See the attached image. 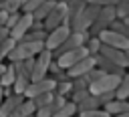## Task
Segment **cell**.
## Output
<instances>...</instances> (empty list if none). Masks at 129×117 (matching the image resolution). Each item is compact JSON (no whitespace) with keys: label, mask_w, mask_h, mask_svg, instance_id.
I'll return each instance as SVG.
<instances>
[{"label":"cell","mask_w":129,"mask_h":117,"mask_svg":"<svg viewBox=\"0 0 129 117\" xmlns=\"http://www.w3.org/2000/svg\"><path fill=\"white\" fill-rule=\"evenodd\" d=\"M42 48H44V42H42V40H34V42H28V40H16L14 46L10 48V52H8L6 58H8L10 63H20V61H24V58H32V56H36Z\"/></svg>","instance_id":"1"},{"label":"cell","mask_w":129,"mask_h":117,"mask_svg":"<svg viewBox=\"0 0 129 117\" xmlns=\"http://www.w3.org/2000/svg\"><path fill=\"white\" fill-rule=\"evenodd\" d=\"M97 12H99V6L85 4V8H83L81 12H77V16L69 22L71 30H77V32H87V30L91 28V24H93V20H95Z\"/></svg>","instance_id":"2"},{"label":"cell","mask_w":129,"mask_h":117,"mask_svg":"<svg viewBox=\"0 0 129 117\" xmlns=\"http://www.w3.org/2000/svg\"><path fill=\"white\" fill-rule=\"evenodd\" d=\"M87 38H89V32H77V30H71L69 32V36L52 50V58H56V56H60L62 52H67V50H73V48H79V46H83L85 42H87Z\"/></svg>","instance_id":"3"},{"label":"cell","mask_w":129,"mask_h":117,"mask_svg":"<svg viewBox=\"0 0 129 117\" xmlns=\"http://www.w3.org/2000/svg\"><path fill=\"white\" fill-rule=\"evenodd\" d=\"M52 61V52L42 48L36 56H34V63H32V71H30V81H40L44 79L48 73V63Z\"/></svg>","instance_id":"4"},{"label":"cell","mask_w":129,"mask_h":117,"mask_svg":"<svg viewBox=\"0 0 129 117\" xmlns=\"http://www.w3.org/2000/svg\"><path fill=\"white\" fill-rule=\"evenodd\" d=\"M111 20H115V8L103 6V8H99V12H97V16H95V20H93V24L87 32H91V36H97L101 30H105L111 24Z\"/></svg>","instance_id":"5"},{"label":"cell","mask_w":129,"mask_h":117,"mask_svg":"<svg viewBox=\"0 0 129 117\" xmlns=\"http://www.w3.org/2000/svg\"><path fill=\"white\" fill-rule=\"evenodd\" d=\"M119 81H121L119 75L105 73V75L99 77L97 81L89 83V93H91V95H101V93H107V91H115V87L119 85Z\"/></svg>","instance_id":"6"},{"label":"cell","mask_w":129,"mask_h":117,"mask_svg":"<svg viewBox=\"0 0 129 117\" xmlns=\"http://www.w3.org/2000/svg\"><path fill=\"white\" fill-rule=\"evenodd\" d=\"M54 87H56V81L52 79V77H44V79H40V81H30L28 83V87L24 89V93H22V97L24 99H32V97H36V95H40V93H54Z\"/></svg>","instance_id":"7"},{"label":"cell","mask_w":129,"mask_h":117,"mask_svg":"<svg viewBox=\"0 0 129 117\" xmlns=\"http://www.w3.org/2000/svg\"><path fill=\"white\" fill-rule=\"evenodd\" d=\"M97 38L101 40V44H107V46H113V48H121V50H129V36H123V34H117L109 28L101 30L97 34Z\"/></svg>","instance_id":"8"},{"label":"cell","mask_w":129,"mask_h":117,"mask_svg":"<svg viewBox=\"0 0 129 117\" xmlns=\"http://www.w3.org/2000/svg\"><path fill=\"white\" fill-rule=\"evenodd\" d=\"M69 32H71V26L67 24V22H62L60 26H56V28H52V30H48L46 32V36H44V48L46 50H54L67 36H69Z\"/></svg>","instance_id":"9"},{"label":"cell","mask_w":129,"mask_h":117,"mask_svg":"<svg viewBox=\"0 0 129 117\" xmlns=\"http://www.w3.org/2000/svg\"><path fill=\"white\" fill-rule=\"evenodd\" d=\"M99 54L105 56V58H109L111 63H115V65L121 67V69H127V67H129V54H127V50H121V48H113V46L101 44Z\"/></svg>","instance_id":"10"},{"label":"cell","mask_w":129,"mask_h":117,"mask_svg":"<svg viewBox=\"0 0 129 117\" xmlns=\"http://www.w3.org/2000/svg\"><path fill=\"white\" fill-rule=\"evenodd\" d=\"M89 54V50H87V46L83 44V46H79V48H73V50H67V52H62L60 56H56L54 61H56V65L62 69V71H67L69 67H73L75 63H79L81 58H85Z\"/></svg>","instance_id":"11"},{"label":"cell","mask_w":129,"mask_h":117,"mask_svg":"<svg viewBox=\"0 0 129 117\" xmlns=\"http://www.w3.org/2000/svg\"><path fill=\"white\" fill-rule=\"evenodd\" d=\"M32 22H34V18H32V14H26V12H20V16H18V20H16V24L8 30V36L12 38V40H20L28 30H30V26H32Z\"/></svg>","instance_id":"12"},{"label":"cell","mask_w":129,"mask_h":117,"mask_svg":"<svg viewBox=\"0 0 129 117\" xmlns=\"http://www.w3.org/2000/svg\"><path fill=\"white\" fill-rule=\"evenodd\" d=\"M62 22H64V2H56L54 8L48 12V16L42 20V26H44V30L48 32V30L60 26Z\"/></svg>","instance_id":"13"},{"label":"cell","mask_w":129,"mask_h":117,"mask_svg":"<svg viewBox=\"0 0 129 117\" xmlns=\"http://www.w3.org/2000/svg\"><path fill=\"white\" fill-rule=\"evenodd\" d=\"M93 67H95V61H93V56H91V54H87L85 58H81L79 63H75L73 67H69V69H67V79L83 77V75H87Z\"/></svg>","instance_id":"14"},{"label":"cell","mask_w":129,"mask_h":117,"mask_svg":"<svg viewBox=\"0 0 129 117\" xmlns=\"http://www.w3.org/2000/svg\"><path fill=\"white\" fill-rule=\"evenodd\" d=\"M71 101L73 103H79L81 99H85L89 95V83L85 81V77H77V79H71Z\"/></svg>","instance_id":"15"},{"label":"cell","mask_w":129,"mask_h":117,"mask_svg":"<svg viewBox=\"0 0 129 117\" xmlns=\"http://www.w3.org/2000/svg\"><path fill=\"white\" fill-rule=\"evenodd\" d=\"M91 56H93V61H95V67H97V69H101V71H105V73H111V75H119V77H123V75H125V69L117 67L115 63H111L109 58L101 56L99 52H97V54H91Z\"/></svg>","instance_id":"16"},{"label":"cell","mask_w":129,"mask_h":117,"mask_svg":"<svg viewBox=\"0 0 129 117\" xmlns=\"http://www.w3.org/2000/svg\"><path fill=\"white\" fill-rule=\"evenodd\" d=\"M22 99H24V97H22V95H16V93L6 95V97L2 99V103H0V117H10V113L20 105Z\"/></svg>","instance_id":"17"},{"label":"cell","mask_w":129,"mask_h":117,"mask_svg":"<svg viewBox=\"0 0 129 117\" xmlns=\"http://www.w3.org/2000/svg\"><path fill=\"white\" fill-rule=\"evenodd\" d=\"M85 0H67L64 2V22L69 24L75 16H77V12H81L83 8H85Z\"/></svg>","instance_id":"18"},{"label":"cell","mask_w":129,"mask_h":117,"mask_svg":"<svg viewBox=\"0 0 129 117\" xmlns=\"http://www.w3.org/2000/svg\"><path fill=\"white\" fill-rule=\"evenodd\" d=\"M34 111H36L34 103H32L30 99H22L20 105L10 113V117H30V115H34Z\"/></svg>","instance_id":"19"},{"label":"cell","mask_w":129,"mask_h":117,"mask_svg":"<svg viewBox=\"0 0 129 117\" xmlns=\"http://www.w3.org/2000/svg\"><path fill=\"white\" fill-rule=\"evenodd\" d=\"M103 109H105L109 115L127 113V111H129V103H127V101H121V99H111L109 103H105V105H103Z\"/></svg>","instance_id":"20"},{"label":"cell","mask_w":129,"mask_h":117,"mask_svg":"<svg viewBox=\"0 0 129 117\" xmlns=\"http://www.w3.org/2000/svg\"><path fill=\"white\" fill-rule=\"evenodd\" d=\"M54 4H56V0H44V2L34 10V12H30V14H32V18H34V20H44V18L48 16V12L54 8Z\"/></svg>","instance_id":"21"},{"label":"cell","mask_w":129,"mask_h":117,"mask_svg":"<svg viewBox=\"0 0 129 117\" xmlns=\"http://www.w3.org/2000/svg\"><path fill=\"white\" fill-rule=\"evenodd\" d=\"M115 99H121V101H127V97H129V77H127V73L121 77V81H119V85L115 87Z\"/></svg>","instance_id":"22"},{"label":"cell","mask_w":129,"mask_h":117,"mask_svg":"<svg viewBox=\"0 0 129 117\" xmlns=\"http://www.w3.org/2000/svg\"><path fill=\"white\" fill-rule=\"evenodd\" d=\"M97 107H101L99 101H97V97L89 93L85 99H81V101L77 103V113H81V111H91V109H97Z\"/></svg>","instance_id":"23"},{"label":"cell","mask_w":129,"mask_h":117,"mask_svg":"<svg viewBox=\"0 0 129 117\" xmlns=\"http://www.w3.org/2000/svg\"><path fill=\"white\" fill-rule=\"evenodd\" d=\"M24 0H2L0 2V10L8 12V14H14V12H20Z\"/></svg>","instance_id":"24"},{"label":"cell","mask_w":129,"mask_h":117,"mask_svg":"<svg viewBox=\"0 0 129 117\" xmlns=\"http://www.w3.org/2000/svg\"><path fill=\"white\" fill-rule=\"evenodd\" d=\"M107 28H109V30H113V32H117V34L129 36V24H127L125 20H119V18H115V20H111V24H109Z\"/></svg>","instance_id":"25"},{"label":"cell","mask_w":129,"mask_h":117,"mask_svg":"<svg viewBox=\"0 0 129 117\" xmlns=\"http://www.w3.org/2000/svg\"><path fill=\"white\" fill-rule=\"evenodd\" d=\"M77 115V103H73V101H67L52 117H75Z\"/></svg>","instance_id":"26"},{"label":"cell","mask_w":129,"mask_h":117,"mask_svg":"<svg viewBox=\"0 0 129 117\" xmlns=\"http://www.w3.org/2000/svg\"><path fill=\"white\" fill-rule=\"evenodd\" d=\"M44 36H46V30L44 28H30L20 40H28V42H34V40H42L44 42Z\"/></svg>","instance_id":"27"},{"label":"cell","mask_w":129,"mask_h":117,"mask_svg":"<svg viewBox=\"0 0 129 117\" xmlns=\"http://www.w3.org/2000/svg\"><path fill=\"white\" fill-rule=\"evenodd\" d=\"M46 73L54 75V77H52L54 81H67V71H62V69L56 65V61H54V58L48 63V71H46Z\"/></svg>","instance_id":"28"},{"label":"cell","mask_w":129,"mask_h":117,"mask_svg":"<svg viewBox=\"0 0 129 117\" xmlns=\"http://www.w3.org/2000/svg\"><path fill=\"white\" fill-rule=\"evenodd\" d=\"M113 8H115V18H119V20L129 18V0H119Z\"/></svg>","instance_id":"29"},{"label":"cell","mask_w":129,"mask_h":117,"mask_svg":"<svg viewBox=\"0 0 129 117\" xmlns=\"http://www.w3.org/2000/svg\"><path fill=\"white\" fill-rule=\"evenodd\" d=\"M14 42H16V40H12L10 36H8L6 40L0 42V63H4V58L8 56V52H10V48L14 46Z\"/></svg>","instance_id":"30"},{"label":"cell","mask_w":129,"mask_h":117,"mask_svg":"<svg viewBox=\"0 0 129 117\" xmlns=\"http://www.w3.org/2000/svg\"><path fill=\"white\" fill-rule=\"evenodd\" d=\"M85 46H87L89 54H97V52H99V48H101V40H99L97 36H89V38H87V42H85Z\"/></svg>","instance_id":"31"},{"label":"cell","mask_w":129,"mask_h":117,"mask_svg":"<svg viewBox=\"0 0 129 117\" xmlns=\"http://www.w3.org/2000/svg\"><path fill=\"white\" fill-rule=\"evenodd\" d=\"M50 99H52V93L48 91V93H40V95H36V97H32L30 101H32V103H34V107L38 109V107H44V105H46V103H48Z\"/></svg>","instance_id":"32"},{"label":"cell","mask_w":129,"mask_h":117,"mask_svg":"<svg viewBox=\"0 0 129 117\" xmlns=\"http://www.w3.org/2000/svg\"><path fill=\"white\" fill-rule=\"evenodd\" d=\"M79 117H111L103 107H97V109H91V111H81Z\"/></svg>","instance_id":"33"},{"label":"cell","mask_w":129,"mask_h":117,"mask_svg":"<svg viewBox=\"0 0 129 117\" xmlns=\"http://www.w3.org/2000/svg\"><path fill=\"white\" fill-rule=\"evenodd\" d=\"M54 93H58V95H69L71 93V79H67V81H56V87H54Z\"/></svg>","instance_id":"34"},{"label":"cell","mask_w":129,"mask_h":117,"mask_svg":"<svg viewBox=\"0 0 129 117\" xmlns=\"http://www.w3.org/2000/svg\"><path fill=\"white\" fill-rule=\"evenodd\" d=\"M42 2H44V0H24V4H22V8H20V10H22V12H26V14H30V12H34Z\"/></svg>","instance_id":"35"},{"label":"cell","mask_w":129,"mask_h":117,"mask_svg":"<svg viewBox=\"0 0 129 117\" xmlns=\"http://www.w3.org/2000/svg\"><path fill=\"white\" fill-rule=\"evenodd\" d=\"M103 75H105V71H101V69L93 67V69H91L87 75H83V77H85V81H87V83H93V81H97V79H99V77H103Z\"/></svg>","instance_id":"36"},{"label":"cell","mask_w":129,"mask_h":117,"mask_svg":"<svg viewBox=\"0 0 129 117\" xmlns=\"http://www.w3.org/2000/svg\"><path fill=\"white\" fill-rule=\"evenodd\" d=\"M95 97H97V101H99V105L103 107L105 103H109L111 99H115V93H113V91H107V93H101V95H95Z\"/></svg>","instance_id":"37"},{"label":"cell","mask_w":129,"mask_h":117,"mask_svg":"<svg viewBox=\"0 0 129 117\" xmlns=\"http://www.w3.org/2000/svg\"><path fill=\"white\" fill-rule=\"evenodd\" d=\"M87 4H93V6H99V8H103V6H115L119 0H85Z\"/></svg>","instance_id":"38"},{"label":"cell","mask_w":129,"mask_h":117,"mask_svg":"<svg viewBox=\"0 0 129 117\" xmlns=\"http://www.w3.org/2000/svg\"><path fill=\"white\" fill-rule=\"evenodd\" d=\"M18 16H20V12H14V14H8V18H6V22H4V26L10 30L14 24H16V20H18Z\"/></svg>","instance_id":"39"},{"label":"cell","mask_w":129,"mask_h":117,"mask_svg":"<svg viewBox=\"0 0 129 117\" xmlns=\"http://www.w3.org/2000/svg\"><path fill=\"white\" fill-rule=\"evenodd\" d=\"M6 18H8V12H4V10H0V26H4V22H6Z\"/></svg>","instance_id":"40"},{"label":"cell","mask_w":129,"mask_h":117,"mask_svg":"<svg viewBox=\"0 0 129 117\" xmlns=\"http://www.w3.org/2000/svg\"><path fill=\"white\" fill-rule=\"evenodd\" d=\"M111 117H129V111L127 113H117V115H111Z\"/></svg>","instance_id":"41"},{"label":"cell","mask_w":129,"mask_h":117,"mask_svg":"<svg viewBox=\"0 0 129 117\" xmlns=\"http://www.w3.org/2000/svg\"><path fill=\"white\" fill-rule=\"evenodd\" d=\"M4 71H6V65H4V63H0V77H2V73H4Z\"/></svg>","instance_id":"42"},{"label":"cell","mask_w":129,"mask_h":117,"mask_svg":"<svg viewBox=\"0 0 129 117\" xmlns=\"http://www.w3.org/2000/svg\"><path fill=\"white\" fill-rule=\"evenodd\" d=\"M56 2H67V0H56Z\"/></svg>","instance_id":"43"},{"label":"cell","mask_w":129,"mask_h":117,"mask_svg":"<svg viewBox=\"0 0 129 117\" xmlns=\"http://www.w3.org/2000/svg\"><path fill=\"white\" fill-rule=\"evenodd\" d=\"M30 117H36V115H30Z\"/></svg>","instance_id":"44"}]
</instances>
